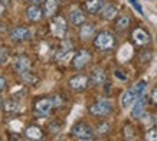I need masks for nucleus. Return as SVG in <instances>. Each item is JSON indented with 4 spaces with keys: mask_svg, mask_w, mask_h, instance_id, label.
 Returning <instances> with one entry per match:
<instances>
[{
    "mask_svg": "<svg viewBox=\"0 0 157 141\" xmlns=\"http://www.w3.org/2000/svg\"><path fill=\"white\" fill-rule=\"evenodd\" d=\"M25 14H26V17H28L29 22L38 23V22H40V20H42V17H43V10H42V7H40L39 5L32 3L30 6H28V7H26Z\"/></svg>",
    "mask_w": 157,
    "mask_h": 141,
    "instance_id": "nucleus-13",
    "label": "nucleus"
},
{
    "mask_svg": "<svg viewBox=\"0 0 157 141\" xmlns=\"http://www.w3.org/2000/svg\"><path fill=\"white\" fill-rule=\"evenodd\" d=\"M123 135L125 140H136L137 138V128L133 122H125L123 125Z\"/></svg>",
    "mask_w": 157,
    "mask_h": 141,
    "instance_id": "nucleus-24",
    "label": "nucleus"
},
{
    "mask_svg": "<svg viewBox=\"0 0 157 141\" xmlns=\"http://www.w3.org/2000/svg\"><path fill=\"white\" fill-rule=\"evenodd\" d=\"M104 5V0H86L84 3V10L90 14H98Z\"/></svg>",
    "mask_w": 157,
    "mask_h": 141,
    "instance_id": "nucleus-20",
    "label": "nucleus"
},
{
    "mask_svg": "<svg viewBox=\"0 0 157 141\" xmlns=\"http://www.w3.org/2000/svg\"><path fill=\"white\" fill-rule=\"evenodd\" d=\"M51 32L55 38L58 39H63L67 36L68 33V23L65 17H62V16H52L51 17Z\"/></svg>",
    "mask_w": 157,
    "mask_h": 141,
    "instance_id": "nucleus-8",
    "label": "nucleus"
},
{
    "mask_svg": "<svg viewBox=\"0 0 157 141\" xmlns=\"http://www.w3.org/2000/svg\"><path fill=\"white\" fill-rule=\"evenodd\" d=\"M5 9H6V7H5V5H3V3L0 2V16H2V14H3V13H5Z\"/></svg>",
    "mask_w": 157,
    "mask_h": 141,
    "instance_id": "nucleus-36",
    "label": "nucleus"
},
{
    "mask_svg": "<svg viewBox=\"0 0 157 141\" xmlns=\"http://www.w3.org/2000/svg\"><path fill=\"white\" fill-rule=\"evenodd\" d=\"M147 104H148V97L146 94H143L141 97H138V98L133 102V105H131V107H133L131 111H130L131 118L138 120V118L143 117L144 112H146V108H147Z\"/></svg>",
    "mask_w": 157,
    "mask_h": 141,
    "instance_id": "nucleus-10",
    "label": "nucleus"
},
{
    "mask_svg": "<svg viewBox=\"0 0 157 141\" xmlns=\"http://www.w3.org/2000/svg\"><path fill=\"white\" fill-rule=\"evenodd\" d=\"M91 61H92V53H91L88 49H79L78 52H75L71 63H72V68H74V69L81 70L90 65Z\"/></svg>",
    "mask_w": 157,
    "mask_h": 141,
    "instance_id": "nucleus-7",
    "label": "nucleus"
},
{
    "mask_svg": "<svg viewBox=\"0 0 157 141\" xmlns=\"http://www.w3.org/2000/svg\"><path fill=\"white\" fill-rule=\"evenodd\" d=\"M2 104H3V99H2V97H0V107H2Z\"/></svg>",
    "mask_w": 157,
    "mask_h": 141,
    "instance_id": "nucleus-38",
    "label": "nucleus"
},
{
    "mask_svg": "<svg viewBox=\"0 0 157 141\" xmlns=\"http://www.w3.org/2000/svg\"><path fill=\"white\" fill-rule=\"evenodd\" d=\"M88 78H90V85L98 86V85H102L107 82V72H105L104 68L95 66L94 69L91 70V74L88 75Z\"/></svg>",
    "mask_w": 157,
    "mask_h": 141,
    "instance_id": "nucleus-12",
    "label": "nucleus"
},
{
    "mask_svg": "<svg viewBox=\"0 0 157 141\" xmlns=\"http://www.w3.org/2000/svg\"><path fill=\"white\" fill-rule=\"evenodd\" d=\"M114 75H115V78H117V79H120V81H123V82H125V81L128 79V76L125 75V72H124V70L115 69V70H114Z\"/></svg>",
    "mask_w": 157,
    "mask_h": 141,
    "instance_id": "nucleus-33",
    "label": "nucleus"
},
{
    "mask_svg": "<svg viewBox=\"0 0 157 141\" xmlns=\"http://www.w3.org/2000/svg\"><path fill=\"white\" fill-rule=\"evenodd\" d=\"M68 19L71 22V25L74 26H81L84 22H86V14H85V10L82 9H74L69 12V16Z\"/></svg>",
    "mask_w": 157,
    "mask_h": 141,
    "instance_id": "nucleus-18",
    "label": "nucleus"
},
{
    "mask_svg": "<svg viewBox=\"0 0 157 141\" xmlns=\"http://www.w3.org/2000/svg\"><path fill=\"white\" fill-rule=\"evenodd\" d=\"M29 2H30V3H35V5H39L42 0H29Z\"/></svg>",
    "mask_w": 157,
    "mask_h": 141,
    "instance_id": "nucleus-37",
    "label": "nucleus"
},
{
    "mask_svg": "<svg viewBox=\"0 0 157 141\" xmlns=\"http://www.w3.org/2000/svg\"><path fill=\"white\" fill-rule=\"evenodd\" d=\"M71 135L75 137L76 140H92V138H95V132H94V128L91 127L90 124L79 121L72 125Z\"/></svg>",
    "mask_w": 157,
    "mask_h": 141,
    "instance_id": "nucleus-5",
    "label": "nucleus"
},
{
    "mask_svg": "<svg viewBox=\"0 0 157 141\" xmlns=\"http://www.w3.org/2000/svg\"><path fill=\"white\" fill-rule=\"evenodd\" d=\"M88 112L92 117L107 118L114 112V105L109 99H97L88 107Z\"/></svg>",
    "mask_w": 157,
    "mask_h": 141,
    "instance_id": "nucleus-3",
    "label": "nucleus"
},
{
    "mask_svg": "<svg viewBox=\"0 0 157 141\" xmlns=\"http://www.w3.org/2000/svg\"><path fill=\"white\" fill-rule=\"evenodd\" d=\"M51 99H52V102H53V108H59L62 104H63V99H62L61 95H51Z\"/></svg>",
    "mask_w": 157,
    "mask_h": 141,
    "instance_id": "nucleus-31",
    "label": "nucleus"
},
{
    "mask_svg": "<svg viewBox=\"0 0 157 141\" xmlns=\"http://www.w3.org/2000/svg\"><path fill=\"white\" fill-rule=\"evenodd\" d=\"M61 128H62V124H59L58 120H53L52 122H49V125H48V130L51 134H58V132L61 131Z\"/></svg>",
    "mask_w": 157,
    "mask_h": 141,
    "instance_id": "nucleus-29",
    "label": "nucleus"
},
{
    "mask_svg": "<svg viewBox=\"0 0 157 141\" xmlns=\"http://www.w3.org/2000/svg\"><path fill=\"white\" fill-rule=\"evenodd\" d=\"M128 2H130V3H131V5H133V7H134V9H136V10H137L138 13H140V14H144L143 9H141V6H140V3H138L137 0H128Z\"/></svg>",
    "mask_w": 157,
    "mask_h": 141,
    "instance_id": "nucleus-34",
    "label": "nucleus"
},
{
    "mask_svg": "<svg viewBox=\"0 0 157 141\" xmlns=\"http://www.w3.org/2000/svg\"><path fill=\"white\" fill-rule=\"evenodd\" d=\"M19 76H20V79L23 81L26 85H35V84H38V82H39V76L36 75L35 72H32L30 69L20 72Z\"/></svg>",
    "mask_w": 157,
    "mask_h": 141,
    "instance_id": "nucleus-23",
    "label": "nucleus"
},
{
    "mask_svg": "<svg viewBox=\"0 0 157 141\" xmlns=\"http://www.w3.org/2000/svg\"><path fill=\"white\" fill-rule=\"evenodd\" d=\"M146 88H147V81L140 79L134 86H131V88H128V90H125L123 94H121V98H120L121 107H123V108H130V107L133 105L134 101L146 92Z\"/></svg>",
    "mask_w": 157,
    "mask_h": 141,
    "instance_id": "nucleus-1",
    "label": "nucleus"
},
{
    "mask_svg": "<svg viewBox=\"0 0 157 141\" xmlns=\"http://www.w3.org/2000/svg\"><path fill=\"white\" fill-rule=\"evenodd\" d=\"M53 108V102L51 97H42L35 101L33 104V114L36 117H48L49 114L52 112Z\"/></svg>",
    "mask_w": 157,
    "mask_h": 141,
    "instance_id": "nucleus-6",
    "label": "nucleus"
},
{
    "mask_svg": "<svg viewBox=\"0 0 157 141\" xmlns=\"http://www.w3.org/2000/svg\"><path fill=\"white\" fill-rule=\"evenodd\" d=\"M25 137L28 138V140H42L43 138V131L42 128L38 127V125H29V127L25 128Z\"/></svg>",
    "mask_w": 157,
    "mask_h": 141,
    "instance_id": "nucleus-22",
    "label": "nucleus"
},
{
    "mask_svg": "<svg viewBox=\"0 0 157 141\" xmlns=\"http://www.w3.org/2000/svg\"><path fill=\"white\" fill-rule=\"evenodd\" d=\"M12 65H13V69L16 70L17 74H20V72H23V70L30 69L32 62H30L29 56H26V55H17V56H14Z\"/></svg>",
    "mask_w": 157,
    "mask_h": 141,
    "instance_id": "nucleus-14",
    "label": "nucleus"
},
{
    "mask_svg": "<svg viewBox=\"0 0 157 141\" xmlns=\"http://www.w3.org/2000/svg\"><path fill=\"white\" fill-rule=\"evenodd\" d=\"M68 86L75 92H81V91L86 90L90 86V78H88L86 74H76V75L69 78Z\"/></svg>",
    "mask_w": 157,
    "mask_h": 141,
    "instance_id": "nucleus-9",
    "label": "nucleus"
},
{
    "mask_svg": "<svg viewBox=\"0 0 157 141\" xmlns=\"http://www.w3.org/2000/svg\"><path fill=\"white\" fill-rule=\"evenodd\" d=\"M109 131H111V124L109 121H100L97 124V127L94 128V132H95V135L98 137H104V135H108Z\"/></svg>",
    "mask_w": 157,
    "mask_h": 141,
    "instance_id": "nucleus-25",
    "label": "nucleus"
},
{
    "mask_svg": "<svg viewBox=\"0 0 157 141\" xmlns=\"http://www.w3.org/2000/svg\"><path fill=\"white\" fill-rule=\"evenodd\" d=\"M9 36L13 42H26L30 39L32 33H30V29L28 26H14L13 29H10Z\"/></svg>",
    "mask_w": 157,
    "mask_h": 141,
    "instance_id": "nucleus-11",
    "label": "nucleus"
},
{
    "mask_svg": "<svg viewBox=\"0 0 157 141\" xmlns=\"http://www.w3.org/2000/svg\"><path fill=\"white\" fill-rule=\"evenodd\" d=\"M153 58V52L150 49H143L141 52H138V61L140 63H148Z\"/></svg>",
    "mask_w": 157,
    "mask_h": 141,
    "instance_id": "nucleus-27",
    "label": "nucleus"
},
{
    "mask_svg": "<svg viewBox=\"0 0 157 141\" xmlns=\"http://www.w3.org/2000/svg\"><path fill=\"white\" fill-rule=\"evenodd\" d=\"M9 56H10V52H9V48H0V65L2 63H6L9 61Z\"/></svg>",
    "mask_w": 157,
    "mask_h": 141,
    "instance_id": "nucleus-30",
    "label": "nucleus"
},
{
    "mask_svg": "<svg viewBox=\"0 0 157 141\" xmlns=\"http://www.w3.org/2000/svg\"><path fill=\"white\" fill-rule=\"evenodd\" d=\"M6 86H7V81H6L5 76L0 75V92H2V91H5Z\"/></svg>",
    "mask_w": 157,
    "mask_h": 141,
    "instance_id": "nucleus-35",
    "label": "nucleus"
},
{
    "mask_svg": "<svg viewBox=\"0 0 157 141\" xmlns=\"http://www.w3.org/2000/svg\"><path fill=\"white\" fill-rule=\"evenodd\" d=\"M131 25V17H130L127 13H123V14H117L115 17V22H114V28L117 32H125L127 29L130 28Z\"/></svg>",
    "mask_w": 157,
    "mask_h": 141,
    "instance_id": "nucleus-16",
    "label": "nucleus"
},
{
    "mask_svg": "<svg viewBox=\"0 0 157 141\" xmlns=\"http://www.w3.org/2000/svg\"><path fill=\"white\" fill-rule=\"evenodd\" d=\"M144 138L147 141H157V127H150L144 134Z\"/></svg>",
    "mask_w": 157,
    "mask_h": 141,
    "instance_id": "nucleus-28",
    "label": "nucleus"
},
{
    "mask_svg": "<svg viewBox=\"0 0 157 141\" xmlns=\"http://www.w3.org/2000/svg\"><path fill=\"white\" fill-rule=\"evenodd\" d=\"M63 2H65V0H63Z\"/></svg>",
    "mask_w": 157,
    "mask_h": 141,
    "instance_id": "nucleus-39",
    "label": "nucleus"
},
{
    "mask_svg": "<svg viewBox=\"0 0 157 141\" xmlns=\"http://www.w3.org/2000/svg\"><path fill=\"white\" fill-rule=\"evenodd\" d=\"M71 53H72V43L68 42V40H63L62 45H61V48L58 49L56 55H55V59L59 61V62H62V61H65Z\"/></svg>",
    "mask_w": 157,
    "mask_h": 141,
    "instance_id": "nucleus-21",
    "label": "nucleus"
},
{
    "mask_svg": "<svg viewBox=\"0 0 157 141\" xmlns=\"http://www.w3.org/2000/svg\"><path fill=\"white\" fill-rule=\"evenodd\" d=\"M148 101H150L154 107H157V86H154V88L151 90L150 97H148Z\"/></svg>",
    "mask_w": 157,
    "mask_h": 141,
    "instance_id": "nucleus-32",
    "label": "nucleus"
},
{
    "mask_svg": "<svg viewBox=\"0 0 157 141\" xmlns=\"http://www.w3.org/2000/svg\"><path fill=\"white\" fill-rule=\"evenodd\" d=\"M130 42L137 48H146L151 43V35L146 28L137 26L130 33Z\"/></svg>",
    "mask_w": 157,
    "mask_h": 141,
    "instance_id": "nucleus-4",
    "label": "nucleus"
},
{
    "mask_svg": "<svg viewBox=\"0 0 157 141\" xmlns=\"http://www.w3.org/2000/svg\"><path fill=\"white\" fill-rule=\"evenodd\" d=\"M58 9H59V0H43V16L52 17L56 14Z\"/></svg>",
    "mask_w": 157,
    "mask_h": 141,
    "instance_id": "nucleus-19",
    "label": "nucleus"
},
{
    "mask_svg": "<svg viewBox=\"0 0 157 141\" xmlns=\"http://www.w3.org/2000/svg\"><path fill=\"white\" fill-rule=\"evenodd\" d=\"M79 39L86 42V40H91V39L94 38V35H95V25L94 23H88V22H84V23L79 26Z\"/></svg>",
    "mask_w": 157,
    "mask_h": 141,
    "instance_id": "nucleus-15",
    "label": "nucleus"
},
{
    "mask_svg": "<svg viewBox=\"0 0 157 141\" xmlns=\"http://www.w3.org/2000/svg\"><path fill=\"white\" fill-rule=\"evenodd\" d=\"M92 43L97 51L101 52H108L113 51L117 45V38L111 30H100L98 33L94 35L92 38Z\"/></svg>",
    "mask_w": 157,
    "mask_h": 141,
    "instance_id": "nucleus-2",
    "label": "nucleus"
},
{
    "mask_svg": "<svg viewBox=\"0 0 157 141\" xmlns=\"http://www.w3.org/2000/svg\"><path fill=\"white\" fill-rule=\"evenodd\" d=\"M3 107H5L6 112H13V114L19 112L20 108H22V105L16 101V98H12V99H9V101H6V102L3 104Z\"/></svg>",
    "mask_w": 157,
    "mask_h": 141,
    "instance_id": "nucleus-26",
    "label": "nucleus"
},
{
    "mask_svg": "<svg viewBox=\"0 0 157 141\" xmlns=\"http://www.w3.org/2000/svg\"><path fill=\"white\" fill-rule=\"evenodd\" d=\"M101 19L102 20H114L118 14V7L114 5V3H108V5H104L102 9L100 12Z\"/></svg>",
    "mask_w": 157,
    "mask_h": 141,
    "instance_id": "nucleus-17",
    "label": "nucleus"
}]
</instances>
